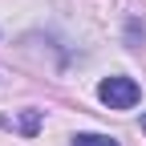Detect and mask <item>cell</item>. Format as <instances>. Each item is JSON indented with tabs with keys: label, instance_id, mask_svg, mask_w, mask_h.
I'll use <instances>...</instances> for the list:
<instances>
[{
	"label": "cell",
	"instance_id": "4",
	"mask_svg": "<svg viewBox=\"0 0 146 146\" xmlns=\"http://www.w3.org/2000/svg\"><path fill=\"white\" fill-rule=\"evenodd\" d=\"M142 130H146V114H142Z\"/></svg>",
	"mask_w": 146,
	"mask_h": 146
},
{
	"label": "cell",
	"instance_id": "3",
	"mask_svg": "<svg viewBox=\"0 0 146 146\" xmlns=\"http://www.w3.org/2000/svg\"><path fill=\"white\" fill-rule=\"evenodd\" d=\"M36 126H41V114H36V110H25V114H21V130L25 134H36Z\"/></svg>",
	"mask_w": 146,
	"mask_h": 146
},
{
	"label": "cell",
	"instance_id": "2",
	"mask_svg": "<svg viewBox=\"0 0 146 146\" xmlns=\"http://www.w3.org/2000/svg\"><path fill=\"white\" fill-rule=\"evenodd\" d=\"M73 146H118V138H110V134H77Z\"/></svg>",
	"mask_w": 146,
	"mask_h": 146
},
{
	"label": "cell",
	"instance_id": "1",
	"mask_svg": "<svg viewBox=\"0 0 146 146\" xmlns=\"http://www.w3.org/2000/svg\"><path fill=\"white\" fill-rule=\"evenodd\" d=\"M98 98H102V106H110V110H134L138 98H142V89H138L134 77H106V81L98 85Z\"/></svg>",
	"mask_w": 146,
	"mask_h": 146
}]
</instances>
